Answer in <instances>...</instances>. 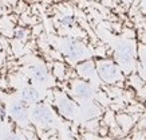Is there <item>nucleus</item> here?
<instances>
[{
    "label": "nucleus",
    "instance_id": "obj_1",
    "mask_svg": "<svg viewBox=\"0 0 146 140\" xmlns=\"http://www.w3.org/2000/svg\"><path fill=\"white\" fill-rule=\"evenodd\" d=\"M98 72L101 74V77L107 82H114L118 78V69L115 68L113 63L109 62H103L99 65Z\"/></svg>",
    "mask_w": 146,
    "mask_h": 140
},
{
    "label": "nucleus",
    "instance_id": "obj_2",
    "mask_svg": "<svg viewBox=\"0 0 146 140\" xmlns=\"http://www.w3.org/2000/svg\"><path fill=\"white\" fill-rule=\"evenodd\" d=\"M32 116L40 124H50L52 123V115L46 107H36L32 112Z\"/></svg>",
    "mask_w": 146,
    "mask_h": 140
},
{
    "label": "nucleus",
    "instance_id": "obj_3",
    "mask_svg": "<svg viewBox=\"0 0 146 140\" xmlns=\"http://www.w3.org/2000/svg\"><path fill=\"white\" fill-rule=\"evenodd\" d=\"M74 93H75V96L76 97H79V98L87 100L93 96V89H91L87 84L79 82V84H76L75 88H74Z\"/></svg>",
    "mask_w": 146,
    "mask_h": 140
},
{
    "label": "nucleus",
    "instance_id": "obj_4",
    "mask_svg": "<svg viewBox=\"0 0 146 140\" xmlns=\"http://www.w3.org/2000/svg\"><path fill=\"white\" fill-rule=\"evenodd\" d=\"M64 53H66L70 58H80L82 54H83V49L80 47L79 43H76V42H68L66 45V49H64Z\"/></svg>",
    "mask_w": 146,
    "mask_h": 140
},
{
    "label": "nucleus",
    "instance_id": "obj_5",
    "mask_svg": "<svg viewBox=\"0 0 146 140\" xmlns=\"http://www.w3.org/2000/svg\"><path fill=\"white\" fill-rule=\"evenodd\" d=\"M9 113H11V116H12L13 119H16V120H19V121L26 120V117H27L26 108H24L22 104H19V102L11 105V108H9Z\"/></svg>",
    "mask_w": 146,
    "mask_h": 140
},
{
    "label": "nucleus",
    "instance_id": "obj_6",
    "mask_svg": "<svg viewBox=\"0 0 146 140\" xmlns=\"http://www.w3.org/2000/svg\"><path fill=\"white\" fill-rule=\"evenodd\" d=\"M22 98L27 102H36L39 100V93L31 88V86H27L22 90Z\"/></svg>",
    "mask_w": 146,
    "mask_h": 140
},
{
    "label": "nucleus",
    "instance_id": "obj_7",
    "mask_svg": "<svg viewBox=\"0 0 146 140\" xmlns=\"http://www.w3.org/2000/svg\"><path fill=\"white\" fill-rule=\"evenodd\" d=\"M59 109L62 111L63 115H66V116H71L75 108H74V105L71 104L68 100H60V102H59Z\"/></svg>",
    "mask_w": 146,
    "mask_h": 140
},
{
    "label": "nucleus",
    "instance_id": "obj_8",
    "mask_svg": "<svg viewBox=\"0 0 146 140\" xmlns=\"http://www.w3.org/2000/svg\"><path fill=\"white\" fill-rule=\"evenodd\" d=\"M32 77H34V80H36V81L42 82L47 78V72H46L43 68H40V66L34 68V70H32Z\"/></svg>",
    "mask_w": 146,
    "mask_h": 140
},
{
    "label": "nucleus",
    "instance_id": "obj_9",
    "mask_svg": "<svg viewBox=\"0 0 146 140\" xmlns=\"http://www.w3.org/2000/svg\"><path fill=\"white\" fill-rule=\"evenodd\" d=\"M79 69H80V74H82V76H84V77H90V76L93 74V72H94L93 63H90V62L83 63Z\"/></svg>",
    "mask_w": 146,
    "mask_h": 140
},
{
    "label": "nucleus",
    "instance_id": "obj_10",
    "mask_svg": "<svg viewBox=\"0 0 146 140\" xmlns=\"http://www.w3.org/2000/svg\"><path fill=\"white\" fill-rule=\"evenodd\" d=\"M60 23H62L63 26L71 27V26H74V24H75V18H74V16H71V15H66V16H63V18L60 19Z\"/></svg>",
    "mask_w": 146,
    "mask_h": 140
},
{
    "label": "nucleus",
    "instance_id": "obj_11",
    "mask_svg": "<svg viewBox=\"0 0 146 140\" xmlns=\"http://www.w3.org/2000/svg\"><path fill=\"white\" fill-rule=\"evenodd\" d=\"M24 35H26V31H23V30H18V31L15 32V36H16V38H19V39H20V38H23Z\"/></svg>",
    "mask_w": 146,
    "mask_h": 140
},
{
    "label": "nucleus",
    "instance_id": "obj_12",
    "mask_svg": "<svg viewBox=\"0 0 146 140\" xmlns=\"http://www.w3.org/2000/svg\"><path fill=\"white\" fill-rule=\"evenodd\" d=\"M8 140H18V139H16L15 136H9V137H8Z\"/></svg>",
    "mask_w": 146,
    "mask_h": 140
}]
</instances>
